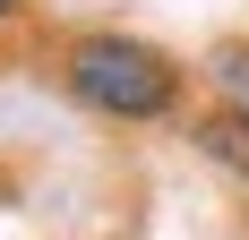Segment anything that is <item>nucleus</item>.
Here are the masks:
<instances>
[{
    "label": "nucleus",
    "mask_w": 249,
    "mask_h": 240,
    "mask_svg": "<svg viewBox=\"0 0 249 240\" xmlns=\"http://www.w3.org/2000/svg\"><path fill=\"white\" fill-rule=\"evenodd\" d=\"M189 77L163 43L129 34V26H95L60 51V95L86 120H112V129H172L180 103H189Z\"/></svg>",
    "instance_id": "f257e3e1"
},
{
    "label": "nucleus",
    "mask_w": 249,
    "mask_h": 240,
    "mask_svg": "<svg viewBox=\"0 0 249 240\" xmlns=\"http://www.w3.org/2000/svg\"><path fill=\"white\" fill-rule=\"evenodd\" d=\"M189 146H198V163L232 171V180L249 189V112H232V103H215V112H198V120H189Z\"/></svg>",
    "instance_id": "f03ea898"
},
{
    "label": "nucleus",
    "mask_w": 249,
    "mask_h": 240,
    "mask_svg": "<svg viewBox=\"0 0 249 240\" xmlns=\"http://www.w3.org/2000/svg\"><path fill=\"white\" fill-rule=\"evenodd\" d=\"M198 77L215 86V103H232V112H249V43H215L198 60Z\"/></svg>",
    "instance_id": "7ed1b4c3"
},
{
    "label": "nucleus",
    "mask_w": 249,
    "mask_h": 240,
    "mask_svg": "<svg viewBox=\"0 0 249 240\" xmlns=\"http://www.w3.org/2000/svg\"><path fill=\"white\" fill-rule=\"evenodd\" d=\"M18 17H26V0H0V26H18Z\"/></svg>",
    "instance_id": "20e7f679"
}]
</instances>
